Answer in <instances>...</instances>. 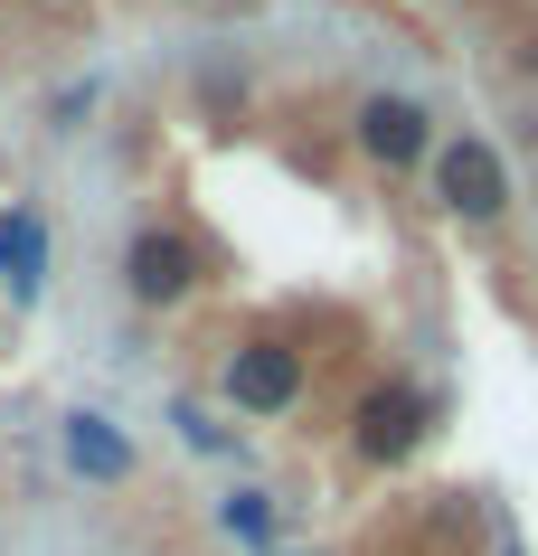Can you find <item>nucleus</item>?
Listing matches in <instances>:
<instances>
[{
	"mask_svg": "<svg viewBox=\"0 0 538 556\" xmlns=\"http://www.w3.org/2000/svg\"><path fill=\"white\" fill-rule=\"evenodd\" d=\"M217 387H227L237 415H293L302 387H312V368H302V350H284V340H237L227 368H217Z\"/></svg>",
	"mask_w": 538,
	"mask_h": 556,
	"instance_id": "nucleus-1",
	"label": "nucleus"
},
{
	"mask_svg": "<svg viewBox=\"0 0 538 556\" xmlns=\"http://www.w3.org/2000/svg\"><path fill=\"white\" fill-rule=\"evenodd\" d=\"M435 199L463 217V227H491L510 207V170H501V151L481 142V132H453L445 151H435Z\"/></svg>",
	"mask_w": 538,
	"mask_h": 556,
	"instance_id": "nucleus-2",
	"label": "nucleus"
},
{
	"mask_svg": "<svg viewBox=\"0 0 538 556\" xmlns=\"http://www.w3.org/2000/svg\"><path fill=\"white\" fill-rule=\"evenodd\" d=\"M123 283H133V302L171 312V302L199 293V245H189L179 227H142V236H133V255H123Z\"/></svg>",
	"mask_w": 538,
	"mask_h": 556,
	"instance_id": "nucleus-3",
	"label": "nucleus"
},
{
	"mask_svg": "<svg viewBox=\"0 0 538 556\" xmlns=\"http://www.w3.org/2000/svg\"><path fill=\"white\" fill-rule=\"evenodd\" d=\"M425 387H378V396H368V406H359V453H368V463H406V453H416L425 443Z\"/></svg>",
	"mask_w": 538,
	"mask_h": 556,
	"instance_id": "nucleus-4",
	"label": "nucleus"
},
{
	"mask_svg": "<svg viewBox=\"0 0 538 556\" xmlns=\"http://www.w3.org/2000/svg\"><path fill=\"white\" fill-rule=\"evenodd\" d=\"M359 151L388 161V170L425 161V104L416 94H368V104H359Z\"/></svg>",
	"mask_w": 538,
	"mask_h": 556,
	"instance_id": "nucleus-5",
	"label": "nucleus"
},
{
	"mask_svg": "<svg viewBox=\"0 0 538 556\" xmlns=\"http://www.w3.org/2000/svg\"><path fill=\"white\" fill-rule=\"evenodd\" d=\"M0 283H10V302H38V283H48V217L38 207H0Z\"/></svg>",
	"mask_w": 538,
	"mask_h": 556,
	"instance_id": "nucleus-6",
	"label": "nucleus"
},
{
	"mask_svg": "<svg viewBox=\"0 0 538 556\" xmlns=\"http://www.w3.org/2000/svg\"><path fill=\"white\" fill-rule=\"evenodd\" d=\"M66 463L114 491V481H133V443H123L114 415H66Z\"/></svg>",
	"mask_w": 538,
	"mask_h": 556,
	"instance_id": "nucleus-7",
	"label": "nucleus"
},
{
	"mask_svg": "<svg viewBox=\"0 0 538 556\" xmlns=\"http://www.w3.org/2000/svg\"><path fill=\"white\" fill-rule=\"evenodd\" d=\"M217 528H227L237 547H265V538H274V509H265V491H237V500H217Z\"/></svg>",
	"mask_w": 538,
	"mask_h": 556,
	"instance_id": "nucleus-8",
	"label": "nucleus"
},
{
	"mask_svg": "<svg viewBox=\"0 0 538 556\" xmlns=\"http://www.w3.org/2000/svg\"><path fill=\"white\" fill-rule=\"evenodd\" d=\"M179 434L199 443V453H227V434H217V425H209V415H199V406H179Z\"/></svg>",
	"mask_w": 538,
	"mask_h": 556,
	"instance_id": "nucleus-9",
	"label": "nucleus"
}]
</instances>
